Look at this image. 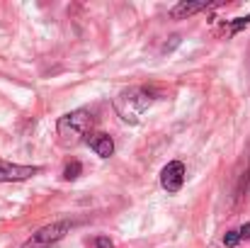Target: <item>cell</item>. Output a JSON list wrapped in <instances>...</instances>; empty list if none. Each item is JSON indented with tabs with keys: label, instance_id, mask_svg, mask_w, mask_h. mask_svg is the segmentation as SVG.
Returning <instances> with one entry per match:
<instances>
[{
	"label": "cell",
	"instance_id": "8",
	"mask_svg": "<svg viewBox=\"0 0 250 248\" xmlns=\"http://www.w3.org/2000/svg\"><path fill=\"white\" fill-rule=\"evenodd\" d=\"M81 173H83V165H81V161H71V163L63 168V180H76Z\"/></svg>",
	"mask_w": 250,
	"mask_h": 248
},
{
	"label": "cell",
	"instance_id": "5",
	"mask_svg": "<svg viewBox=\"0 0 250 248\" xmlns=\"http://www.w3.org/2000/svg\"><path fill=\"white\" fill-rule=\"evenodd\" d=\"M161 185L167 192H180V187L185 185V165L180 161H170L161 170Z\"/></svg>",
	"mask_w": 250,
	"mask_h": 248
},
{
	"label": "cell",
	"instance_id": "9",
	"mask_svg": "<svg viewBox=\"0 0 250 248\" xmlns=\"http://www.w3.org/2000/svg\"><path fill=\"white\" fill-rule=\"evenodd\" d=\"M250 24V15H246V17H238V20H233L231 22V34H238L243 27H248Z\"/></svg>",
	"mask_w": 250,
	"mask_h": 248
},
{
	"label": "cell",
	"instance_id": "6",
	"mask_svg": "<svg viewBox=\"0 0 250 248\" xmlns=\"http://www.w3.org/2000/svg\"><path fill=\"white\" fill-rule=\"evenodd\" d=\"M87 146L100 156V158H109L112 154H114V141H112V136L109 134H90L87 136Z\"/></svg>",
	"mask_w": 250,
	"mask_h": 248
},
{
	"label": "cell",
	"instance_id": "12",
	"mask_svg": "<svg viewBox=\"0 0 250 248\" xmlns=\"http://www.w3.org/2000/svg\"><path fill=\"white\" fill-rule=\"evenodd\" d=\"M238 236H241V239H250V224H246V226L238 231Z\"/></svg>",
	"mask_w": 250,
	"mask_h": 248
},
{
	"label": "cell",
	"instance_id": "4",
	"mask_svg": "<svg viewBox=\"0 0 250 248\" xmlns=\"http://www.w3.org/2000/svg\"><path fill=\"white\" fill-rule=\"evenodd\" d=\"M37 173H42L39 165H20V163H10L0 158V182H20V180H29Z\"/></svg>",
	"mask_w": 250,
	"mask_h": 248
},
{
	"label": "cell",
	"instance_id": "7",
	"mask_svg": "<svg viewBox=\"0 0 250 248\" xmlns=\"http://www.w3.org/2000/svg\"><path fill=\"white\" fill-rule=\"evenodd\" d=\"M221 2H180L170 10V17L172 20H182V17H189L194 12H202V10H209V7H216Z\"/></svg>",
	"mask_w": 250,
	"mask_h": 248
},
{
	"label": "cell",
	"instance_id": "11",
	"mask_svg": "<svg viewBox=\"0 0 250 248\" xmlns=\"http://www.w3.org/2000/svg\"><path fill=\"white\" fill-rule=\"evenodd\" d=\"M95 248H114V244H112V239H107V236H97V239H95Z\"/></svg>",
	"mask_w": 250,
	"mask_h": 248
},
{
	"label": "cell",
	"instance_id": "3",
	"mask_svg": "<svg viewBox=\"0 0 250 248\" xmlns=\"http://www.w3.org/2000/svg\"><path fill=\"white\" fill-rule=\"evenodd\" d=\"M68 231H71V222H54V224H46V226H42L37 234H32V239H29L22 248H49V246H54V244H59Z\"/></svg>",
	"mask_w": 250,
	"mask_h": 248
},
{
	"label": "cell",
	"instance_id": "1",
	"mask_svg": "<svg viewBox=\"0 0 250 248\" xmlns=\"http://www.w3.org/2000/svg\"><path fill=\"white\" fill-rule=\"evenodd\" d=\"M156 102L153 90L144 88V85H134V88H124L117 97H114V110L122 117V122L126 124H139L144 112Z\"/></svg>",
	"mask_w": 250,
	"mask_h": 248
},
{
	"label": "cell",
	"instance_id": "10",
	"mask_svg": "<svg viewBox=\"0 0 250 248\" xmlns=\"http://www.w3.org/2000/svg\"><path fill=\"white\" fill-rule=\"evenodd\" d=\"M238 241H241V236H238V231H229V234L224 236V246H229V248L238 246Z\"/></svg>",
	"mask_w": 250,
	"mask_h": 248
},
{
	"label": "cell",
	"instance_id": "2",
	"mask_svg": "<svg viewBox=\"0 0 250 248\" xmlns=\"http://www.w3.org/2000/svg\"><path fill=\"white\" fill-rule=\"evenodd\" d=\"M92 127V112L90 110H73L68 114H63L56 124V134H59V144L71 149V146H78L85 139V134L90 132Z\"/></svg>",
	"mask_w": 250,
	"mask_h": 248
}]
</instances>
